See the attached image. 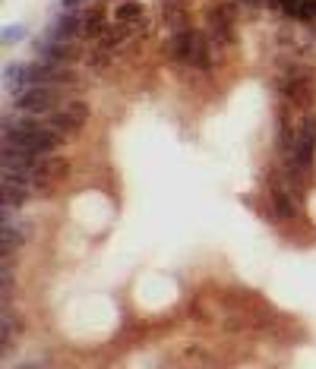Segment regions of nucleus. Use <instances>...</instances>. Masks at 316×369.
<instances>
[{
	"label": "nucleus",
	"instance_id": "f257e3e1",
	"mask_svg": "<svg viewBox=\"0 0 316 369\" xmlns=\"http://www.w3.org/2000/svg\"><path fill=\"white\" fill-rule=\"evenodd\" d=\"M313 155H316V117L307 114L297 130V139H294V152H291L294 167L300 174H307L313 167Z\"/></svg>",
	"mask_w": 316,
	"mask_h": 369
},
{
	"label": "nucleus",
	"instance_id": "f03ea898",
	"mask_svg": "<svg viewBox=\"0 0 316 369\" xmlns=\"http://www.w3.org/2000/svg\"><path fill=\"white\" fill-rule=\"evenodd\" d=\"M86 120H89V105H86V101H70V105H63V110H54V114H51L48 127L63 139V136H76Z\"/></svg>",
	"mask_w": 316,
	"mask_h": 369
},
{
	"label": "nucleus",
	"instance_id": "7ed1b4c3",
	"mask_svg": "<svg viewBox=\"0 0 316 369\" xmlns=\"http://www.w3.org/2000/svg\"><path fill=\"white\" fill-rule=\"evenodd\" d=\"M57 101V88L51 85H29L16 95V108L26 114H48Z\"/></svg>",
	"mask_w": 316,
	"mask_h": 369
},
{
	"label": "nucleus",
	"instance_id": "20e7f679",
	"mask_svg": "<svg viewBox=\"0 0 316 369\" xmlns=\"http://www.w3.org/2000/svg\"><path fill=\"white\" fill-rule=\"evenodd\" d=\"M282 92L288 95L294 105H310V98H313V73L310 70L291 73V76L282 83Z\"/></svg>",
	"mask_w": 316,
	"mask_h": 369
},
{
	"label": "nucleus",
	"instance_id": "39448f33",
	"mask_svg": "<svg viewBox=\"0 0 316 369\" xmlns=\"http://www.w3.org/2000/svg\"><path fill=\"white\" fill-rule=\"evenodd\" d=\"M234 13H238V6L234 4H218L209 10V28L212 35H215L218 41H231L234 38Z\"/></svg>",
	"mask_w": 316,
	"mask_h": 369
},
{
	"label": "nucleus",
	"instance_id": "423d86ee",
	"mask_svg": "<svg viewBox=\"0 0 316 369\" xmlns=\"http://www.w3.org/2000/svg\"><path fill=\"white\" fill-rule=\"evenodd\" d=\"M200 44H203V35H200V32L180 28V32L171 38V57H174V61L193 63V57H196V51H200Z\"/></svg>",
	"mask_w": 316,
	"mask_h": 369
},
{
	"label": "nucleus",
	"instance_id": "0eeeda50",
	"mask_svg": "<svg viewBox=\"0 0 316 369\" xmlns=\"http://www.w3.org/2000/svg\"><path fill=\"white\" fill-rule=\"evenodd\" d=\"M70 174V161L67 158H41L39 161V171H35V183L45 180V183H54V180H63Z\"/></svg>",
	"mask_w": 316,
	"mask_h": 369
},
{
	"label": "nucleus",
	"instance_id": "6e6552de",
	"mask_svg": "<svg viewBox=\"0 0 316 369\" xmlns=\"http://www.w3.org/2000/svg\"><path fill=\"white\" fill-rule=\"evenodd\" d=\"M45 57L51 63H73V61H79V48L73 41H51V44H45Z\"/></svg>",
	"mask_w": 316,
	"mask_h": 369
},
{
	"label": "nucleus",
	"instance_id": "1a4fd4ad",
	"mask_svg": "<svg viewBox=\"0 0 316 369\" xmlns=\"http://www.w3.org/2000/svg\"><path fill=\"white\" fill-rule=\"evenodd\" d=\"M105 13L101 10H89L83 16V35H89V38H101L105 35Z\"/></svg>",
	"mask_w": 316,
	"mask_h": 369
},
{
	"label": "nucleus",
	"instance_id": "9d476101",
	"mask_svg": "<svg viewBox=\"0 0 316 369\" xmlns=\"http://www.w3.org/2000/svg\"><path fill=\"white\" fill-rule=\"evenodd\" d=\"M272 209L278 212L282 218H294L297 215V205H294V199H291V193H285V189H272Z\"/></svg>",
	"mask_w": 316,
	"mask_h": 369
},
{
	"label": "nucleus",
	"instance_id": "9b49d317",
	"mask_svg": "<svg viewBox=\"0 0 316 369\" xmlns=\"http://www.w3.org/2000/svg\"><path fill=\"white\" fill-rule=\"evenodd\" d=\"M26 199V183L16 180H4V209H16Z\"/></svg>",
	"mask_w": 316,
	"mask_h": 369
},
{
	"label": "nucleus",
	"instance_id": "f8f14e48",
	"mask_svg": "<svg viewBox=\"0 0 316 369\" xmlns=\"http://www.w3.org/2000/svg\"><path fill=\"white\" fill-rule=\"evenodd\" d=\"M114 16H117V22L130 26V22H139V19H143V6H139V0H123V4L114 10Z\"/></svg>",
	"mask_w": 316,
	"mask_h": 369
},
{
	"label": "nucleus",
	"instance_id": "ddd939ff",
	"mask_svg": "<svg viewBox=\"0 0 316 369\" xmlns=\"http://www.w3.org/2000/svg\"><path fill=\"white\" fill-rule=\"evenodd\" d=\"M123 38H127V26H108L105 28V35H101V48L105 51H111V48H117V44H121Z\"/></svg>",
	"mask_w": 316,
	"mask_h": 369
},
{
	"label": "nucleus",
	"instance_id": "4468645a",
	"mask_svg": "<svg viewBox=\"0 0 316 369\" xmlns=\"http://www.w3.org/2000/svg\"><path fill=\"white\" fill-rule=\"evenodd\" d=\"M76 32V16H63V19H57V28H54V35L61 41H67L70 35Z\"/></svg>",
	"mask_w": 316,
	"mask_h": 369
},
{
	"label": "nucleus",
	"instance_id": "2eb2a0df",
	"mask_svg": "<svg viewBox=\"0 0 316 369\" xmlns=\"http://www.w3.org/2000/svg\"><path fill=\"white\" fill-rule=\"evenodd\" d=\"M297 19H300V22H313V19H316V0H300Z\"/></svg>",
	"mask_w": 316,
	"mask_h": 369
},
{
	"label": "nucleus",
	"instance_id": "dca6fc26",
	"mask_svg": "<svg viewBox=\"0 0 316 369\" xmlns=\"http://www.w3.org/2000/svg\"><path fill=\"white\" fill-rule=\"evenodd\" d=\"M240 4H247V6H256V4H266V0H240Z\"/></svg>",
	"mask_w": 316,
	"mask_h": 369
}]
</instances>
